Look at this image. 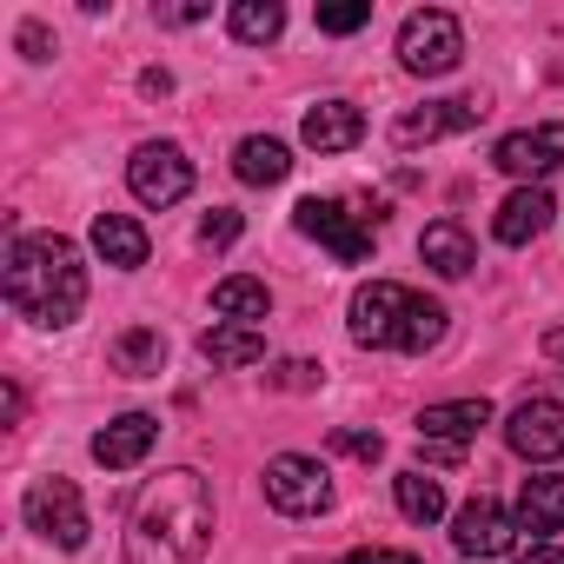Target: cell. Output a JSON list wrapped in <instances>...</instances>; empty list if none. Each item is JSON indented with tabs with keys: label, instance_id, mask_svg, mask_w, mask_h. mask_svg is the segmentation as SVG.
Here are the masks:
<instances>
[{
	"label": "cell",
	"instance_id": "e0dca14e",
	"mask_svg": "<svg viewBox=\"0 0 564 564\" xmlns=\"http://www.w3.org/2000/svg\"><path fill=\"white\" fill-rule=\"evenodd\" d=\"M551 213H557V206H551V193H544V186H518V193L498 206L491 239H498V246H531V239L551 226Z\"/></svg>",
	"mask_w": 564,
	"mask_h": 564
},
{
	"label": "cell",
	"instance_id": "ba28073f",
	"mask_svg": "<svg viewBox=\"0 0 564 564\" xmlns=\"http://www.w3.org/2000/svg\"><path fill=\"white\" fill-rule=\"evenodd\" d=\"M127 186L140 206H180L193 193V160L173 147V140H147L133 160H127Z\"/></svg>",
	"mask_w": 564,
	"mask_h": 564
},
{
	"label": "cell",
	"instance_id": "30bf717a",
	"mask_svg": "<svg viewBox=\"0 0 564 564\" xmlns=\"http://www.w3.org/2000/svg\"><path fill=\"white\" fill-rule=\"evenodd\" d=\"M557 160H564V120L518 127V133H505V140L491 147V166L511 173V180H524V186H538L544 173H557Z\"/></svg>",
	"mask_w": 564,
	"mask_h": 564
},
{
	"label": "cell",
	"instance_id": "7c38bea8",
	"mask_svg": "<svg viewBox=\"0 0 564 564\" xmlns=\"http://www.w3.org/2000/svg\"><path fill=\"white\" fill-rule=\"evenodd\" d=\"M478 120H485V100H478V94H465V100H425V107H412V113L392 120V140H399V147H432V140L465 133V127H478Z\"/></svg>",
	"mask_w": 564,
	"mask_h": 564
},
{
	"label": "cell",
	"instance_id": "7a4b0ae2",
	"mask_svg": "<svg viewBox=\"0 0 564 564\" xmlns=\"http://www.w3.org/2000/svg\"><path fill=\"white\" fill-rule=\"evenodd\" d=\"M0 293L28 326H74L87 306V265L80 246L61 232H21L8 246V265H0Z\"/></svg>",
	"mask_w": 564,
	"mask_h": 564
},
{
	"label": "cell",
	"instance_id": "d6a6232c",
	"mask_svg": "<svg viewBox=\"0 0 564 564\" xmlns=\"http://www.w3.org/2000/svg\"><path fill=\"white\" fill-rule=\"evenodd\" d=\"M160 14V28H193V21H206L213 8H199V0H186V8H153Z\"/></svg>",
	"mask_w": 564,
	"mask_h": 564
},
{
	"label": "cell",
	"instance_id": "603a6c76",
	"mask_svg": "<svg viewBox=\"0 0 564 564\" xmlns=\"http://www.w3.org/2000/svg\"><path fill=\"white\" fill-rule=\"evenodd\" d=\"M213 313H219V319H232V326H252V319H265V313H272L265 279H246V272L219 279V286H213Z\"/></svg>",
	"mask_w": 564,
	"mask_h": 564
},
{
	"label": "cell",
	"instance_id": "d6986e66",
	"mask_svg": "<svg viewBox=\"0 0 564 564\" xmlns=\"http://www.w3.org/2000/svg\"><path fill=\"white\" fill-rule=\"evenodd\" d=\"M199 359H206V366H219V372H246V366H259V359H265V339H259V326L213 319V326L199 333Z\"/></svg>",
	"mask_w": 564,
	"mask_h": 564
},
{
	"label": "cell",
	"instance_id": "d4e9b609",
	"mask_svg": "<svg viewBox=\"0 0 564 564\" xmlns=\"http://www.w3.org/2000/svg\"><path fill=\"white\" fill-rule=\"evenodd\" d=\"M392 498H399V511H405L412 524L445 518V485H438L432 471H399V478H392Z\"/></svg>",
	"mask_w": 564,
	"mask_h": 564
},
{
	"label": "cell",
	"instance_id": "f546056e",
	"mask_svg": "<svg viewBox=\"0 0 564 564\" xmlns=\"http://www.w3.org/2000/svg\"><path fill=\"white\" fill-rule=\"evenodd\" d=\"M326 372L313 366V359H286V366H279V386H286V392H313Z\"/></svg>",
	"mask_w": 564,
	"mask_h": 564
},
{
	"label": "cell",
	"instance_id": "9c48e42d",
	"mask_svg": "<svg viewBox=\"0 0 564 564\" xmlns=\"http://www.w3.org/2000/svg\"><path fill=\"white\" fill-rule=\"evenodd\" d=\"M505 445H511L518 458H531V465L564 458V405H557V399H544V392L518 399V405H511V419H505Z\"/></svg>",
	"mask_w": 564,
	"mask_h": 564
},
{
	"label": "cell",
	"instance_id": "cb8c5ba5",
	"mask_svg": "<svg viewBox=\"0 0 564 564\" xmlns=\"http://www.w3.org/2000/svg\"><path fill=\"white\" fill-rule=\"evenodd\" d=\"M226 28H232V41H246V47H272L279 34H286V8H279V0H232Z\"/></svg>",
	"mask_w": 564,
	"mask_h": 564
},
{
	"label": "cell",
	"instance_id": "8992f818",
	"mask_svg": "<svg viewBox=\"0 0 564 564\" xmlns=\"http://www.w3.org/2000/svg\"><path fill=\"white\" fill-rule=\"evenodd\" d=\"M405 313H412V293L399 286V279H372V286L352 293V339L366 352H399Z\"/></svg>",
	"mask_w": 564,
	"mask_h": 564
},
{
	"label": "cell",
	"instance_id": "836d02e7",
	"mask_svg": "<svg viewBox=\"0 0 564 564\" xmlns=\"http://www.w3.org/2000/svg\"><path fill=\"white\" fill-rule=\"evenodd\" d=\"M518 564H564V551H557V544H531Z\"/></svg>",
	"mask_w": 564,
	"mask_h": 564
},
{
	"label": "cell",
	"instance_id": "5bb4252c",
	"mask_svg": "<svg viewBox=\"0 0 564 564\" xmlns=\"http://www.w3.org/2000/svg\"><path fill=\"white\" fill-rule=\"evenodd\" d=\"M478 425H491V405H485V399L425 405V412H419V445H452V452H465V445L478 438Z\"/></svg>",
	"mask_w": 564,
	"mask_h": 564
},
{
	"label": "cell",
	"instance_id": "83f0119b",
	"mask_svg": "<svg viewBox=\"0 0 564 564\" xmlns=\"http://www.w3.org/2000/svg\"><path fill=\"white\" fill-rule=\"evenodd\" d=\"M232 239H239V213H232V206H213V213L199 219V246L219 252V246H232Z\"/></svg>",
	"mask_w": 564,
	"mask_h": 564
},
{
	"label": "cell",
	"instance_id": "4fadbf2b",
	"mask_svg": "<svg viewBox=\"0 0 564 564\" xmlns=\"http://www.w3.org/2000/svg\"><path fill=\"white\" fill-rule=\"evenodd\" d=\"M153 438H160V419H153V412H120L113 425L94 432V465H107V471H133V465L153 452Z\"/></svg>",
	"mask_w": 564,
	"mask_h": 564
},
{
	"label": "cell",
	"instance_id": "277c9868",
	"mask_svg": "<svg viewBox=\"0 0 564 564\" xmlns=\"http://www.w3.org/2000/svg\"><path fill=\"white\" fill-rule=\"evenodd\" d=\"M21 518H28V531H41L47 544H61V551H80L87 544V505H80V485L74 478H61V471H47V478H34L28 485V498H21Z\"/></svg>",
	"mask_w": 564,
	"mask_h": 564
},
{
	"label": "cell",
	"instance_id": "3957f363",
	"mask_svg": "<svg viewBox=\"0 0 564 564\" xmlns=\"http://www.w3.org/2000/svg\"><path fill=\"white\" fill-rule=\"evenodd\" d=\"M293 226H300L306 239H319L333 259L366 265V259H372V226H386V199H372V206H346V199H300Z\"/></svg>",
	"mask_w": 564,
	"mask_h": 564
},
{
	"label": "cell",
	"instance_id": "6da1fadb",
	"mask_svg": "<svg viewBox=\"0 0 564 564\" xmlns=\"http://www.w3.org/2000/svg\"><path fill=\"white\" fill-rule=\"evenodd\" d=\"M213 544V485L193 465L160 471L127 511V564H199Z\"/></svg>",
	"mask_w": 564,
	"mask_h": 564
},
{
	"label": "cell",
	"instance_id": "8fae6325",
	"mask_svg": "<svg viewBox=\"0 0 564 564\" xmlns=\"http://www.w3.org/2000/svg\"><path fill=\"white\" fill-rule=\"evenodd\" d=\"M452 544H458V557L485 564V557H505V551L518 544V524H511V511H505L498 498H471V505H458V518H452Z\"/></svg>",
	"mask_w": 564,
	"mask_h": 564
},
{
	"label": "cell",
	"instance_id": "f1b7e54d",
	"mask_svg": "<svg viewBox=\"0 0 564 564\" xmlns=\"http://www.w3.org/2000/svg\"><path fill=\"white\" fill-rule=\"evenodd\" d=\"M333 452H346V458H366V465H372V458L386 452V438H379V432H352V425H339V432H333Z\"/></svg>",
	"mask_w": 564,
	"mask_h": 564
},
{
	"label": "cell",
	"instance_id": "d590c367",
	"mask_svg": "<svg viewBox=\"0 0 564 564\" xmlns=\"http://www.w3.org/2000/svg\"><path fill=\"white\" fill-rule=\"evenodd\" d=\"M544 359H551V366H564V326H557V333H544Z\"/></svg>",
	"mask_w": 564,
	"mask_h": 564
},
{
	"label": "cell",
	"instance_id": "2e32d148",
	"mask_svg": "<svg viewBox=\"0 0 564 564\" xmlns=\"http://www.w3.org/2000/svg\"><path fill=\"white\" fill-rule=\"evenodd\" d=\"M300 140H306L313 153H346V147L366 140V113H359L352 100H319V107H306Z\"/></svg>",
	"mask_w": 564,
	"mask_h": 564
},
{
	"label": "cell",
	"instance_id": "7402d4cb",
	"mask_svg": "<svg viewBox=\"0 0 564 564\" xmlns=\"http://www.w3.org/2000/svg\"><path fill=\"white\" fill-rule=\"evenodd\" d=\"M113 372H120V379H160V372H166V339H160L153 326H127V333L113 339Z\"/></svg>",
	"mask_w": 564,
	"mask_h": 564
},
{
	"label": "cell",
	"instance_id": "e575fe53",
	"mask_svg": "<svg viewBox=\"0 0 564 564\" xmlns=\"http://www.w3.org/2000/svg\"><path fill=\"white\" fill-rule=\"evenodd\" d=\"M140 87H147V94H173V74H166V67H153V74H140Z\"/></svg>",
	"mask_w": 564,
	"mask_h": 564
},
{
	"label": "cell",
	"instance_id": "4316f807",
	"mask_svg": "<svg viewBox=\"0 0 564 564\" xmlns=\"http://www.w3.org/2000/svg\"><path fill=\"white\" fill-rule=\"evenodd\" d=\"M372 21L366 0H333V8H319V34H359Z\"/></svg>",
	"mask_w": 564,
	"mask_h": 564
},
{
	"label": "cell",
	"instance_id": "1f68e13d",
	"mask_svg": "<svg viewBox=\"0 0 564 564\" xmlns=\"http://www.w3.org/2000/svg\"><path fill=\"white\" fill-rule=\"evenodd\" d=\"M346 564H419V557H412V551H386V544H359Z\"/></svg>",
	"mask_w": 564,
	"mask_h": 564
},
{
	"label": "cell",
	"instance_id": "ffe728a7",
	"mask_svg": "<svg viewBox=\"0 0 564 564\" xmlns=\"http://www.w3.org/2000/svg\"><path fill=\"white\" fill-rule=\"evenodd\" d=\"M94 252H100L107 265L133 272V265H147V226L127 219V213H100V219H94Z\"/></svg>",
	"mask_w": 564,
	"mask_h": 564
},
{
	"label": "cell",
	"instance_id": "44dd1931",
	"mask_svg": "<svg viewBox=\"0 0 564 564\" xmlns=\"http://www.w3.org/2000/svg\"><path fill=\"white\" fill-rule=\"evenodd\" d=\"M232 173H239L246 186H279V180L293 173V153H286V140L252 133V140H239V147H232Z\"/></svg>",
	"mask_w": 564,
	"mask_h": 564
},
{
	"label": "cell",
	"instance_id": "52a82bcc",
	"mask_svg": "<svg viewBox=\"0 0 564 564\" xmlns=\"http://www.w3.org/2000/svg\"><path fill=\"white\" fill-rule=\"evenodd\" d=\"M265 505L272 511H286V518H313L333 505V478L319 458H300V452H279L265 465Z\"/></svg>",
	"mask_w": 564,
	"mask_h": 564
},
{
	"label": "cell",
	"instance_id": "ac0fdd59",
	"mask_svg": "<svg viewBox=\"0 0 564 564\" xmlns=\"http://www.w3.org/2000/svg\"><path fill=\"white\" fill-rule=\"evenodd\" d=\"M419 259H425L438 279H465V272L478 265V246H471V232H465L458 219H432V226L419 232Z\"/></svg>",
	"mask_w": 564,
	"mask_h": 564
},
{
	"label": "cell",
	"instance_id": "5b68a950",
	"mask_svg": "<svg viewBox=\"0 0 564 564\" xmlns=\"http://www.w3.org/2000/svg\"><path fill=\"white\" fill-rule=\"evenodd\" d=\"M458 61H465V28H458L445 8H425V14H412V21L399 28V67H405V74L432 80V74H452Z\"/></svg>",
	"mask_w": 564,
	"mask_h": 564
},
{
	"label": "cell",
	"instance_id": "4dcf8cb0",
	"mask_svg": "<svg viewBox=\"0 0 564 564\" xmlns=\"http://www.w3.org/2000/svg\"><path fill=\"white\" fill-rule=\"evenodd\" d=\"M21 54H28V61H54V34H47L41 21H21Z\"/></svg>",
	"mask_w": 564,
	"mask_h": 564
},
{
	"label": "cell",
	"instance_id": "9a60e30c",
	"mask_svg": "<svg viewBox=\"0 0 564 564\" xmlns=\"http://www.w3.org/2000/svg\"><path fill=\"white\" fill-rule=\"evenodd\" d=\"M511 524L531 531L538 544H544L551 531H564V478H557V471H531V478L518 485V511H511Z\"/></svg>",
	"mask_w": 564,
	"mask_h": 564
},
{
	"label": "cell",
	"instance_id": "484cf974",
	"mask_svg": "<svg viewBox=\"0 0 564 564\" xmlns=\"http://www.w3.org/2000/svg\"><path fill=\"white\" fill-rule=\"evenodd\" d=\"M438 339H445V306L412 293V313H405V339H399V352H432Z\"/></svg>",
	"mask_w": 564,
	"mask_h": 564
}]
</instances>
